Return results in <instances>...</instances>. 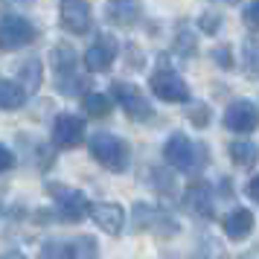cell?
Wrapping results in <instances>:
<instances>
[{"instance_id":"1","label":"cell","mask_w":259,"mask_h":259,"mask_svg":"<svg viewBox=\"0 0 259 259\" xmlns=\"http://www.w3.org/2000/svg\"><path fill=\"white\" fill-rule=\"evenodd\" d=\"M91 154L111 172H125V166L131 160L128 143L117 134H108V131H99L91 137Z\"/></svg>"},{"instance_id":"2","label":"cell","mask_w":259,"mask_h":259,"mask_svg":"<svg viewBox=\"0 0 259 259\" xmlns=\"http://www.w3.org/2000/svg\"><path fill=\"white\" fill-rule=\"evenodd\" d=\"M50 195L56 201V212H59L61 222L67 224H79L91 215V204L79 189L70 187H59V184H50Z\"/></svg>"},{"instance_id":"3","label":"cell","mask_w":259,"mask_h":259,"mask_svg":"<svg viewBox=\"0 0 259 259\" xmlns=\"http://www.w3.org/2000/svg\"><path fill=\"white\" fill-rule=\"evenodd\" d=\"M111 96L117 99V105L128 114L131 119H137V122H146V119H152V102L143 96V91L137 84H125V82H117L111 88Z\"/></svg>"},{"instance_id":"4","label":"cell","mask_w":259,"mask_h":259,"mask_svg":"<svg viewBox=\"0 0 259 259\" xmlns=\"http://www.w3.org/2000/svg\"><path fill=\"white\" fill-rule=\"evenodd\" d=\"M35 41V26L21 15H3L0 18V50H21Z\"/></svg>"},{"instance_id":"5","label":"cell","mask_w":259,"mask_h":259,"mask_svg":"<svg viewBox=\"0 0 259 259\" xmlns=\"http://www.w3.org/2000/svg\"><path fill=\"white\" fill-rule=\"evenodd\" d=\"M163 157L169 166L189 172L198 166V143H192L187 134H172L163 146Z\"/></svg>"},{"instance_id":"6","label":"cell","mask_w":259,"mask_h":259,"mask_svg":"<svg viewBox=\"0 0 259 259\" xmlns=\"http://www.w3.org/2000/svg\"><path fill=\"white\" fill-rule=\"evenodd\" d=\"M134 227L137 230H152L157 236H172L178 233V224L169 212L157 210L152 204H134Z\"/></svg>"},{"instance_id":"7","label":"cell","mask_w":259,"mask_h":259,"mask_svg":"<svg viewBox=\"0 0 259 259\" xmlns=\"http://www.w3.org/2000/svg\"><path fill=\"white\" fill-rule=\"evenodd\" d=\"M149 84H152V94L163 102H189V84L175 70H157L149 79Z\"/></svg>"},{"instance_id":"8","label":"cell","mask_w":259,"mask_h":259,"mask_svg":"<svg viewBox=\"0 0 259 259\" xmlns=\"http://www.w3.org/2000/svg\"><path fill=\"white\" fill-rule=\"evenodd\" d=\"M224 125L236 134H250L259 128V108L247 99H236L224 111Z\"/></svg>"},{"instance_id":"9","label":"cell","mask_w":259,"mask_h":259,"mask_svg":"<svg viewBox=\"0 0 259 259\" xmlns=\"http://www.w3.org/2000/svg\"><path fill=\"white\" fill-rule=\"evenodd\" d=\"M84 140V122L76 114H59L53 122V143L59 149H76Z\"/></svg>"},{"instance_id":"10","label":"cell","mask_w":259,"mask_h":259,"mask_svg":"<svg viewBox=\"0 0 259 259\" xmlns=\"http://www.w3.org/2000/svg\"><path fill=\"white\" fill-rule=\"evenodd\" d=\"M91 21H94V12L84 0H64L61 3V24H64L67 32L84 35L91 29Z\"/></svg>"},{"instance_id":"11","label":"cell","mask_w":259,"mask_h":259,"mask_svg":"<svg viewBox=\"0 0 259 259\" xmlns=\"http://www.w3.org/2000/svg\"><path fill=\"white\" fill-rule=\"evenodd\" d=\"M91 219H94L105 233L117 236L125 224V210L114 204V201H99V204H91Z\"/></svg>"},{"instance_id":"12","label":"cell","mask_w":259,"mask_h":259,"mask_svg":"<svg viewBox=\"0 0 259 259\" xmlns=\"http://www.w3.org/2000/svg\"><path fill=\"white\" fill-rule=\"evenodd\" d=\"M114 56H117V44L108 41V38H99L96 44L84 50V64H88L91 73H102L114 64Z\"/></svg>"},{"instance_id":"13","label":"cell","mask_w":259,"mask_h":259,"mask_svg":"<svg viewBox=\"0 0 259 259\" xmlns=\"http://www.w3.org/2000/svg\"><path fill=\"white\" fill-rule=\"evenodd\" d=\"M184 207H187L195 219H212V198H210V189L204 184H192L184 192Z\"/></svg>"},{"instance_id":"14","label":"cell","mask_w":259,"mask_h":259,"mask_svg":"<svg viewBox=\"0 0 259 259\" xmlns=\"http://www.w3.org/2000/svg\"><path fill=\"white\" fill-rule=\"evenodd\" d=\"M41 253H44V256H91V253H96V245L91 239L79 236V239H73L70 245H67V242H64V245H44Z\"/></svg>"},{"instance_id":"15","label":"cell","mask_w":259,"mask_h":259,"mask_svg":"<svg viewBox=\"0 0 259 259\" xmlns=\"http://www.w3.org/2000/svg\"><path fill=\"white\" fill-rule=\"evenodd\" d=\"M224 233L230 236V239H245L250 230H253V212L245 210V207H239V210H233L227 219L222 222Z\"/></svg>"},{"instance_id":"16","label":"cell","mask_w":259,"mask_h":259,"mask_svg":"<svg viewBox=\"0 0 259 259\" xmlns=\"http://www.w3.org/2000/svg\"><path fill=\"white\" fill-rule=\"evenodd\" d=\"M227 154H230V160H233L239 169H253V166L259 163V146H253V143H230L227 146Z\"/></svg>"},{"instance_id":"17","label":"cell","mask_w":259,"mask_h":259,"mask_svg":"<svg viewBox=\"0 0 259 259\" xmlns=\"http://www.w3.org/2000/svg\"><path fill=\"white\" fill-rule=\"evenodd\" d=\"M26 102V88L18 82H0V108L3 111H15Z\"/></svg>"},{"instance_id":"18","label":"cell","mask_w":259,"mask_h":259,"mask_svg":"<svg viewBox=\"0 0 259 259\" xmlns=\"http://www.w3.org/2000/svg\"><path fill=\"white\" fill-rule=\"evenodd\" d=\"M137 18V6L131 0H111L108 3V21H114L119 26H128Z\"/></svg>"},{"instance_id":"19","label":"cell","mask_w":259,"mask_h":259,"mask_svg":"<svg viewBox=\"0 0 259 259\" xmlns=\"http://www.w3.org/2000/svg\"><path fill=\"white\" fill-rule=\"evenodd\" d=\"M111 105H114V102H111L105 94H96V91L84 94V99H82L84 114H91V117H108V114H111Z\"/></svg>"},{"instance_id":"20","label":"cell","mask_w":259,"mask_h":259,"mask_svg":"<svg viewBox=\"0 0 259 259\" xmlns=\"http://www.w3.org/2000/svg\"><path fill=\"white\" fill-rule=\"evenodd\" d=\"M21 84L26 91H38V84H41V61L32 59L21 67Z\"/></svg>"},{"instance_id":"21","label":"cell","mask_w":259,"mask_h":259,"mask_svg":"<svg viewBox=\"0 0 259 259\" xmlns=\"http://www.w3.org/2000/svg\"><path fill=\"white\" fill-rule=\"evenodd\" d=\"M245 70L250 79H259V41H245Z\"/></svg>"},{"instance_id":"22","label":"cell","mask_w":259,"mask_h":259,"mask_svg":"<svg viewBox=\"0 0 259 259\" xmlns=\"http://www.w3.org/2000/svg\"><path fill=\"white\" fill-rule=\"evenodd\" d=\"M242 21H245L250 29H259V0H250L242 12Z\"/></svg>"},{"instance_id":"23","label":"cell","mask_w":259,"mask_h":259,"mask_svg":"<svg viewBox=\"0 0 259 259\" xmlns=\"http://www.w3.org/2000/svg\"><path fill=\"white\" fill-rule=\"evenodd\" d=\"M12 166H15V154L9 152L6 146H0V175H3V172H9Z\"/></svg>"},{"instance_id":"24","label":"cell","mask_w":259,"mask_h":259,"mask_svg":"<svg viewBox=\"0 0 259 259\" xmlns=\"http://www.w3.org/2000/svg\"><path fill=\"white\" fill-rule=\"evenodd\" d=\"M215 26H219V15H204L201 18V29L204 32H215Z\"/></svg>"},{"instance_id":"25","label":"cell","mask_w":259,"mask_h":259,"mask_svg":"<svg viewBox=\"0 0 259 259\" xmlns=\"http://www.w3.org/2000/svg\"><path fill=\"white\" fill-rule=\"evenodd\" d=\"M207 119H210V111H207V108H201V111H195V114H192V122H195L198 128H204V125H207Z\"/></svg>"},{"instance_id":"26","label":"cell","mask_w":259,"mask_h":259,"mask_svg":"<svg viewBox=\"0 0 259 259\" xmlns=\"http://www.w3.org/2000/svg\"><path fill=\"white\" fill-rule=\"evenodd\" d=\"M247 195H250V198L259 204V175L250 178V184H247Z\"/></svg>"},{"instance_id":"27","label":"cell","mask_w":259,"mask_h":259,"mask_svg":"<svg viewBox=\"0 0 259 259\" xmlns=\"http://www.w3.org/2000/svg\"><path fill=\"white\" fill-rule=\"evenodd\" d=\"M212 56H215V59L222 61V67H230V64H233V59H227V50H224V47L212 50Z\"/></svg>"}]
</instances>
